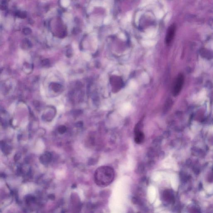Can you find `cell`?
Here are the masks:
<instances>
[{"label":"cell","instance_id":"10","mask_svg":"<svg viewBox=\"0 0 213 213\" xmlns=\"http://www.w3.org/2000/svg\"><path fill=\"white\" fill-rule=\"evenodd\" d=\"M66 127L65 126H60L58 129V132L60 134H63L66 131Z\"/></svg>","mask_w":213,"mask_h":213},{"label":"cell","instance_id":"9","mask_svg":"<svg viewBox=\"0 0 213 213\" xmlns=\"http://www.w3.org/2000/svg\"><path fill=\"white\" fill-rule=\"evenodd\" d=\"M2 149H3V151L4 152L8 153L10 151V148L9 146L6 144L5 143H4L3 144H1Z\"/></svg>","mask_w":213,"mask_h":213},{"label":"cell","instance_id":"7","mask_svg":"<svg viewBox=\"0 0 213 213\" xmlns=\"http://www.w3.org/2000/svg\"><path fill=\"white\" fill-rule=\"evenodd\" d=\"M112 80V81L111 83V84L112 85L113 87V89L114 90V91L116 92L118 91L119 90V89H120L121 88V86H122V81H121V80H119L117 78V80H116V78H115V80Z\"/></svg>","mask_w":213,"mask_h":213},{"label":"cell","instance_id":"2","mask_svg":"<svg viewBox=\"0 0 213 213\" xmlns=\"http://www.w3.org/2000/svg\"><path fill=\"white\" fill-rule=\"evenodd\" d=\"M184 82V77L182 74H179L176 80L173 89V94L174 96L177 95L182 88Z\"/></svg>","mask_w":213,"mask_h":213},{"label":"cell","instance_id":"8","mask_svg":"<svg viewBox=\"0 0 213 213\" xmlns=\"http://www.w3.org/2000/svg\"><path fill=\"white\" fill-rule=\"evenodd\" d=\"M51 88L53 91L55 92H59L62 89V86L61 85L56 83H54L51 85Z\"/></svg>","mask_w":213,"mask_h":213},{"label":"cell","instance_id":"3","mask_svg":"<svg viewBox=\"0 0 213 213\" xmlns=\"http://www.w3.org/2000/svg\"><path fill=\"white\" fill-rule=\"evenodd\" d=\"M176 29V27L175 24H172L171 26H169L166 36V44L169 45L172 42L174 35H175Z\"/></svg>","mask_w":213,"mask_h":213},{"label":"cell","instance_id":"4","mask_svg":"<svg viewBox=\"0 0 213 213\" xmlns=\"http://www.w3.org/2000/svg\"><path fill=\"white\" fill-rule=\"evenodd\" d=\"M135 141L137 144H140L143 142L144 135L141 130L139 129V125H137L135 129Z\"/></svg>","mask_w":213,"mask_h":213},{"label":"cell","instance_id":"5","mask_svg":"<svg viewBox=\"0 0 213 213\" xmlns=\"http://www.w3.org/2000/svg\"><path fill=\"white\" fill-rule=\"evenodd\" d=\"M55 111L53 108H49L42 115L43 119L47 121H51L55 115Z\"/></svg>","mask_w":213,"mask_h":213},{"label":"cell","instance_id":"1","mask_svg":"<svg viewBox=\"0 0 213 213\" xmlns=\"http://www.w3.org/2000/svg\"><path fill=\"white\" fill-rule=\"evenodd\" d=\"M114 176V171L112 168L108 166H103L96 170L95 178L98 185L105 186L112 182Z\"/></svg>","mask_w":213,"mask_h":213},{"label":"cell","instance_id":"6","mask_svg":"<svg viewBox=\"0 0 213 213\" xmlns=\"http://www.w3.org/2000/svg\"><path fill=\"white\" fill-rule=\"evenodd\" d=\"M52 154L48 152H45L40 157V162L44 165H47L51 161Z\"/></svg>","mask_w":213,"mask_h":213},{"label":"cell","instance_id":"12","mask_svg":"<svg viewBox=\"0 0 213 213\" xmlns=\"http://www.w3.org/2000/svg\"><path fill=\"white\" fill-rule=\"evenodd\" d=\"M17 16L19 17L22 18V19L25 18V16H26L25 14L24 13L21 12H19L18 13Z\"/></svg>","mask_w":213,"mask_h":213},{"label":"cell","instance_id":"11","mask_svg":"<svg viewBox=\"0 0 213 213\" xmlns=\"http://www.w3.org/2000/svg\"><path fill=\"white\" fill-rule=\"evenodd\" d=\"M23 32L25 35H29L31 32V29L25 28L23 29Z\"/></svg>","mask_w":213,"mask_h":213}]
</instances>
